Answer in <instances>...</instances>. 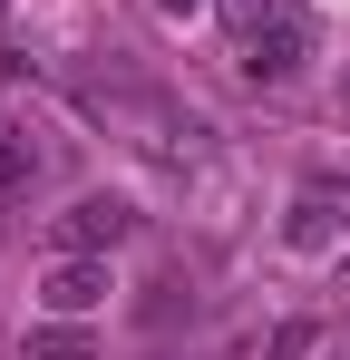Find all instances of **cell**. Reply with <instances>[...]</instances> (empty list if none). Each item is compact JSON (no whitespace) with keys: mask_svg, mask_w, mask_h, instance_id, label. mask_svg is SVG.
Here are the masks:
<instances>
[{"mask_svg":"<svg viewBox=\"0 0 350 360\" xmlns=\"http://www.w3.org/2000/svg\"><path fill=\"white\" fill-rule=\"evenodd\" d=\"M302 59H311L302 0H233V68L243 78H302Z\"/></svg>","mask_w":350,"mask_h":360,"instance_id":"1","label":"cell"},{"mask_svg":"<svg viewBox=\"0 0 350 360\" xmlns=\"http://www.w3.org/2000/svg\"><path fill=\"white\" fill-rule=\"evenodd\" d=\"M127 224H136V214H127L117 195H78V205L58 214V253H108V243H127Z\"/></svg>","mask_w":350,"mask_h":360,"instance_id":"2","label":"cell"},{"mask_svg":"<svg viewBox=\"0 0 350 360\" xmlns=\"http://www.w3.org/2000/svg\"><path fill=\"white\" fill-rule=\"evenodd\" d=\"M30 176H39V156H30V146H20V136L0 127V195H20Z\"/></svg>","mask_w":350,"mask_h":360,"instance_id":"4","label":"cell"},{"mask_svg":"<svg viewBox=\"0 0 350 360\" xmlns=\"http://www.w3.org/2000/svg\"><path fill=\"white\" fill-rule=\"evenodd\" d=\"M39 302H49V311H98V302H108V263H88V253H68V263H49V283H39Z\"/></svg>","mask_w":350,"mask_h":360,"instance_id":"3","label":"cell"}]
</instances>
